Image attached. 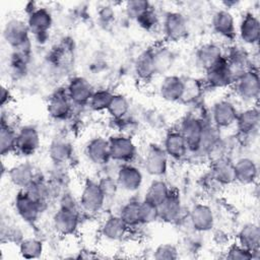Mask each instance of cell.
<instances>
[{"label": "cell", "instance_id": "1", "mask_svg": "<svg viewBox=\"0 0 260 260\" xmlns=\"http://www.w3.org/2000/svg\"><path fill=\"white\" fill-rule=\"evenodd\" d=\"M79 206L83 214L92 216L101 212L107 202V197L99 181L87 180L78 197Z\"/></svg>", "mask_w": 260, "mask_h": 260}, {"label": "cell", "instance_id": "2", "mask_svg": "<svg viewBox=\"0 0 260 260\" xmlns=\"http://www.w3.org/2000/svg\"><path fill=\"white\" fill-rule=\"evenodd\" d=\"M208 120H210V118H205L203 115H197L194 113L187 114L180 120L176 129L184 137L188 145L189 152H195L198 150L204 125Z\"/></svg>", "mask_w": 260, "mask_h": 260}, {"label": "cell", "instance_id": "3", "mask_svg": "<svg viewBox=\"0 0 260 260\" xmlns=\"http://www.w3.org/2000/svg\"><path fill=\"white\" fill-rule=\"evenodd\" d=\"M235 95L243 103L257 105L260 95V78L256 68H251L241 75L232 85Z\"/></svg>", "mask_w": 260, "mask_h": 260}, {"label": "cell", "instance_id": "4", "mask_svg": "<svg viewBox=\"0 0 260 260\" xmlns=\"http://www.w3.org/2000/svg\"><path fill=\"white\" fill-rule=\"evenodd\" d=\"M108 140L111 160L119 165L133 162L137 156V146L130 135L115 133Z\"/></svg>", "mask_w": 260, "mask_h": 260}, {"label": "cell", "instance_id": "5", "mask_svg": "<svg viewBox=\"0 0 260 260\" xmlns=\"http://www.w3.org/2000/svg\"><path fill=\"white\" fill-rule=\"evenodd\" d=\"M81 213L79 208L58 206L52 217L53 229L63 237L74 235L80 225Z\"/></svg>", "mask_w": 260, "mask_h": 260}, {"label": "cell", "instance_id": "6", "mask_svg": "<svg viewBox=\"0 0 260 260\" xmlns=\"http://www.w3.org/2000/svg\"><path fill=\"white\" fill-rule=\"evenodd\" d=\"M3 39L12 50L31 46L27 23L20 18H11L5 23L3 27Z\"/></svg>", "mask_w": 260, "mask_h": 260}, {"label": "cell", "instance_id": "7", "mask_svg": "<svg viewBox=\"0 0 260 260\" xmlns=\"http://www.w3.org/2000/svg\"><path fill=\"white\" fill-rule=\"evenodd\" d=\"M13 208L17 216L27 224H35L45 210L25 190H18L13 200Z\"/></svg>", "mask_w": 260, "mask_h": 260}, {"label": "cell", "instance_id": "8", "mask_svg": "<svg viewBox=\"0 0 260 260\" xmlns=\"http://www.w3.org/2000/svg\"><path fill=\"white\" fill-rule=\"evenodd\" d=\"M170 157L164 147L158 144H150L143 157L144 171L153 178H162L169 169Z\"/></svg>", "mask_w": 260, "mask_h": 260}, {"label": "cell", "instance_id": "9", "mask_svg": "<svg viewBox=\"0 0 260 260\" xmlns=\"http://www.w3.org/2000/svg\"><path fill=\"white\" fill-rule=\"evenodd\" d=\"M162 32L169 43L183 41L188 35V22L185 15L179 11H169L162 18Z\"/></svg>", "mask_w": 260, "mask_h": 260}, {"label": "cell", "instance_id": "10", "mask_svg": "<svg viewBox=\"0 0 260 260\" xmlns=\"http://www.w3.org/2000/svg\"><path fill=\"white\" fill-rule=\"evenodd\" d=\"M42 143L41 135L37 127L32 125H23L17 128L15 153L21 156L34 155Z\"/></svg>", "mask_w": 260, "mask_h": 260}, {"label": "cell", "instance_id": "11", "mask_svg": "<svg viewBox=\"0 0 260 260\" xmlns=\"http://www.w3.org/2000/svg\"><path fill=\"white\" fill-rule=\"evenodd\" d=\"M26 23L30 35L39 42L46 40L48 32L53 24L51 12L42 6H37L32 11L27 13Z\"/></svg>", "mask_w": 260, "mask_h": 260}, {"label": "cell", "instance_id": "12", "mask_svg": "<svg viewBox=\"0 0 260 260\" xmlns=\"http://www.w3.org/2000/svg\"><path fill=\"white\" fill-rule=\"evenodd\" d=\"M213 32L221 40L233 42L237 38V24L234 14L225 8L217 9L211 16Z\"/></svg>", "mask_w": 260, "mask_h": 260}, {"label": "cell", "instance_id": "13", "mask_svg": "<svg viewBox=\"0 0 260 260\" xmlns=\"http://www.w3.org/2000/svg\"><path fill=\"white\" fill-rule=\"evenodd\" d=\"M238 113L239 111L235 104L232 101L224 99L219 100L212 105L209 118L211 123L221 130L235 126Z\"/></svg>", "mask_w": 260, "mask_h": 260}, {"label": "cell", "instance_id": "14", "mask_svg": "<svg viewBox=\"0 0 260 260\" xmlns=\"http://www.w3.org/2000/svg\"><path fill=\"white\" fill-rule=\"evenodd\" d=\"M190 226L197 233L210 232L215 224V215L212 208L203 202L194 204L188 212Z\"/></svg>", "mask_w": 260, "mask_h": 260}, {"label": "cell", "instance_id": "15", "mask_svg": "<svg viewBox=\"0 0 260 260\" xmlns=\"http://www.w3.org/2000/svg\"><path fill=\"white\" fill-rule=\"evenodd\" d=\"M74 106L70 101L66 87L65 89H57L49 98L47 104V113L49 117L57 122L67 120L73 114Z\"/></svg>", "mask_w": 260, "mask_h": 260}, {"label": "cell", "instance_id": "16", "mask_svg": "<svg viewBox=\"0 0 260 260\" xmlns=\"http://www.w3.org/2000/svg\"><path fill=\"white\" fill-rule=\"evenodd\" d=\"M116 181L119 189L128 193H134L138 191L143 184V174L133 162L123 164L118 168Z\"/></svg>", "mask_w": 260, "mask_h": 260}, {"label": "cell", "instance_id": "17", "mask_svg": "<svg viewBox=\"0 0 260 260\" xmlns=\"http://www.w3.org/2000/svg\"><path fill=\"white\" fill-rule=\"evenodd\" d=\"M225 57L223 47L216 42H207L200 45L195 52V61L198 67L206 71Z\"/></svg>", "mask_w": 260, "mask_h": 260}, {"label": "cell", "instance_id": "18", "mask_svg": "<svg viewBox=\"0 0 260 260\" xmlns=\"http://www.w3.org/2000/svg\"><path fill=\"white\" fill-rule=\"evenodd\" d=\"M237 36L246 46H255L260 38V20L254 12H245L238 25Z\"/></svg>", "mask_w": 260, "mask_h": 260}, {"label": "cell", "instance_id": "19", "mask_svg": "<svg viewBox=\"0 0 260 260\" xmlns=\"http://www.w3.org/2000/svg\"><path fill=\"white\" fill-rule=\"evenodd\" d=\"M204 73L203 83L208 88L224 89L232 87L234 83V78L226 64L225 57L222 61L204 71Z\"/></svg>", "mask_w": 260, "mask_h": 260}, {"label": "cell", "instance_id": "20", "mask_svg": "<svg viewBox=\"0 0 260 260\" xmlns=\"http://www.w3.org/2000/svg\"><path fill=\"white\" fill-rule=\"evenodd\" d=\"M66 91L74 107H84L88 105L94 88L85 77L74 76L69 80Z\"/></svg>", "mask_w": 260, "mask_h": 260}, {"label": "cell", "instance_id": "21", "mask_svg": "<svg viewBox=\"0 0 260 260\" xmlns=\"http://www.w3.org/2000/svg\"><path fill=\"white\" fill-rule=\"evenodd\" d=\"M260 113L257 105H253L239 111L235 127L238 134L243 137H250L255 135L259 130Z\"/></svg>", "mask_w": 260, "mask_h": 260}, {"label": "cell", "instance_id": "22", "mask_svg": "<svg viewBox=\"0 0 260 260\" xmlns=\"http://www.w3.org/2000/svg\"><path fill=\"white\" fill-rule=\"evenodd\" d=\"M158 220L166 223H178L183 216V204L178 192L171 190L167 198L157 205Z\"/></svg>", "mask_w": 260, "mask_h": 260}, {"label": "cell", "instance_id": "23", "mask_svg": "<svg viewBox=\"0 0 260 260\" xmlns=\"http://www.w3.org/2000/svg\"><path fill=\"white\" fill-rule=\"evenodd\" d=\"M100 233L106 241L117 243L127 238L130 229L118 214H111L102 221Z\"/></svg>", "mask_w": 260, "mask_h": 260}, {"label": "cell", "instance_id": "24", "mask_svg": "<svg viewBox=\"0 0 260 260\" xmlns=\"http://www.w3.org/2000/svg\"><path fill=\"white\" fill-rule=\"evenodd\" d=\"M86 158L98 167H103L111 160L109 140L104 136H94L90 138L84 147Z\"/></svg>", "mask_w": 260, "mask_h": 260}, {"label": "cell", "instance_id": "25", "mask_svg": "<svg viewBox=\"0 0 260 260\" xmlns=\"http://www.w3.org/2000/svg\"><path fill=\"white\" fill-rule=\"evenodd\" d=\"M239 245L244 247L253 253L254 259L260 258V228L258 223L250 221L244 223L238 234L237 242Z\"/></svg>", "mask_w": 260, "mask_h": 260}, {"label": "cell", "instance_id": "26", "mask_svg": "<svg viewBox=\"0 0 260 260\" xmlns=\"http://www.w3.org/2000/svg\"><path fill=\"white\" fill-rule=\"evenodd\" d=\"M40 175L36 168L28 161H22L14 165L7 170V177L10 183L19 190L27 188Z\"/></svg>", "mask_w": 260, "mask_h": 260}, {"label": "cell", "instance_id": "27", "mask_svg": "<svg viewBox=\"0 0 260 260\" xmlns=\"http://www.w3.org/2000/svg\"><path fill=\"white\" fill-rule=\"evenodd\" d=\"M184 92V77L170 74L165 75L158 85V94L168 103H180Z\"/></svg>", "mask_w": 260, "mask_h": 260}, {"label": "cell", "instance_id": "28", "mask_svg": "<svg viewBox=\"0 0 260 260\" xmlns=\"http://www.w3.org/2000/svg\"><path fill=\"white\" fill-rule=\"evenodd\" d=\"M161 146L168 156L174 160H183L187 158L189 153V148L184 137L176 128L166 133Z\"/></svg>", "mask_w": 260, "mask_h": 260}, {"label": "cell", "instance_id": "29", "mask_svg": "<svg viewBox=\"0 0 260 260\" xmlns=\"http://www.w3.org/2000/svg\"><path fill=\"white\" fill-rule=\"evenodd\" d=\"M236 183L244 186L254 185L258 179V165L250 156H241L234 161Z\"/></svg>", "mask_w": 260, "mask_h": 260}, {"label": "cell", "instance_id": "30", "mask_svg": "<svg viewBox=\"0 0 260 260\" xmlns=\"http://www.w3.org/2000/svg\"><path fill=\"white\" fill-rule=\"evenodd\" d=\"M210 164V176L219 186H230L236 183L234 160L231 157H222Z\"/></svg>", "mask_w": 260, "mask_h": 260}, {"label": "cell", "instance_id": "31", "mask_svg": "<svg viewBox=\"0 0 260 260\" xmlns=\"http://www.w3.org/2000/svg\"><path fill=\"white\" fill-rule=\"evenodd\" d=\"M48 155L55 166H65L73 156V146L68 139L56 137L48 147Z\"/></svg>", "mask_w": 260, "mask_h": 260}, {"label": "cell", "instance_id": "32", "mask_svg": "<svg viewBox=\"0 0 260 260\" xmlns=\"http://www.w3.org/2000/svg\"><path fill=\"white\" fill-rule=\"evenodd\" d=\"M134 73L142 82L150 81L156 75L151 48L138 55L134 63Z\"/></svg>", "mask_w": 260, "mask_h": 260}, {"label": "cell", "instance_id": "33", "mask_svg": "<svg viewBox=\"0 0 260 260\" xmlns=\"http://www.w3.org/2000/svg\"><path fill=\"white\" fill-rule=\"evenodd\" d=\"M118 215L130 230L142 225L140 219V200L131 199L123 203L119 209Z\"/></svg>", "mask_w": 260, "mask_h": 260}, {"label": "cell", "instance_id": "34", "mask_svg": "<svg viewBox=\"0 0 260 260\" xmlns=\"http://www.w3.org/2000/svg\"><path fill=\"white\" fill-rule=\"evenodd\" d=\"M152 57L156 74H165L168 72L175 61V55L173 51L165 45L151 48Z\"/></svg>", "mask_w": 260, "mask_h": 260}, {"label": "cell", "instance_id": "35", "mask_svg": "<svg viewBox=\"0 0 260 260\" xmlns=\"http://www.w3.org/2000/svg\"><path fill=\"white\" fill-rule=\"evenodd\" d=\"M171 190L172 189L165 180H162L161 178H154L147 186L143 199L155 205H158L167 198Z\"/></svg>", "mask_w": 260, "mask_h": 260}, {"label": "cell", "instance_id": "36", "mask_svg": "<svg viewBox=\"0 0 260 260\" xmlns=\"http://www.w3.org/2000/svg\"><path fill=\"white\" fill-rule=\"evenodd\" d=\"M17 129L12 124L1 123L0 128V152L1 155L7 156L15 153Z\"/></svg>", "mask_w": 260, "mask_h": 260}, {"label": "cell", "instance_id": "37", "mask_svg": "<svg viewBox=\"0 0 260 260\" xmlns=\"http://www.w3.org/2000/svg\"><path fill=\"white\" fill-rule=\"evenodd\" d=\"M204 86L203 81L199 79L192 77L184 78V92L180 103L187 105L197 104L203 93Z\"/></svg>", "mask_w": 260, "mask_h": 260}, {"label": "cell", "instance_id": "38", "mask_svg": "<svg viewBox=\"0 0 260 260\" xmlns=\"http://www.w3.org/2000/svg\"><path fill=\"white\" fill-rule=\"evenodd\" d=\"M18 250L22 258L37 259L44 252V244L38 238H23L18 243Z\"/></svg>", "mask_w": 260, "mask_h": 260}, {"label": "cell", "instance_id": "39", "mask_svg": "<svg viewBox=\"0 0 260 260\" xmlns=\"http://www.w3.org/2000/svg\"><path fill=\"white\" fill-rule=\"evenodd\" d=\"M130 111V103L126 95L122 93H114L113 99L107 109V113L113 120L122 119L128 116Z\"/></svg>", "mask_w": 260, "mask_h": 260}, {"label": "cell", "instance_id": "40", "mask_svg": "<svg viewBox=\"0 0 260 260\" xmlns=\"http://www.w3.org/2000/svg\"><path fill=\"white\" fill-rule=\"evenodd\" d=\"M114 93L107 88L94 89L89 103L88 108L93 112H107L109 105L113 99Z\"/></svg>", "mask_w": 260, "mask_h": 260}, {"label": "cell", "instance_id": "41", "mask_svg": "<svg viewBox=\"0 0 260 260\" xmlns=\"http://www.w3.org/2000/svg\"><path fill=\"white\" fill-rule=\"evenodd\" d=\"M149 8H151V4L146 0L127 1L124 5L126 16L134 21H136Z\"/></svg>", "mask_w": 260, "mask_h": 260}, {"label": "cell", "instance_id": "42", "mask_svg": "<svg viewBox=\"0 0 260 260\" xmlns=\"http://www.w3.org/2000/svg\"><path fill=\"white\" fill-rule=\"evenodd\" d=\"M140 219L141 224H150L158 220L157 205L144 200H140Z\"/></svg>", "mask_w": 260, "mask_h": 260}, {"label": "cell", "instance_id": "43", "mask_svg": "<svg viewBox=\"0 0 260 260\" xmlns=\"http://www.w3.org/2000/svg\"><path fill=\"white\" fill-rule=\"evenodd\" d=\"M156 260H176L179 258V249L172 243H161L153 250Z\"/></svg>", "mask_w": 260, "mask_h": 260}, {"label": "cell", "instance_id": "44", "mask_svg": "<svg viewBox=\"0 0 260 260\" xmlns=\"http://www.w3.org/2000/svg\"><path fill=\"white\" fill-rule=\"evenodd\" d=\"M136 23L144 30L151 31L159 24V17L154 8L151 6L146 12H144L137 20Z\"/></svg>", "mask_w": 260, "mask_h": 260}, {"label": "cell", "instance_id": "45", "mask_svg": "<svg viewBox=\"0 0 260 260\" xmlns=\"http://www.w3.org/2000/svg\"><path fill=\"white\" fill-rule=\"evenodd\" d=\"M225 258L232 260H251L254 259L253 253L245 249L238 243H234L228 246L225 251Z\"/></svg>", "mask_w": 260, "mask_h": 260}, {"label": "cell", "instance_id": "46", "mask_svg": "<svg viewBox=\"0 0 260 260\" xmlns=\"http://www.w3.org/2000/svg\"><path fill=\"white\" fill-rule=\"evenodd\" d=\"M11 100H12V94L10 92V89L8 87H6L5 85H2V88H1V106H2V108H4L6 105H8Z\"/></svg>", "mask_w": 260, "mask_h": 260}]
</instances>
